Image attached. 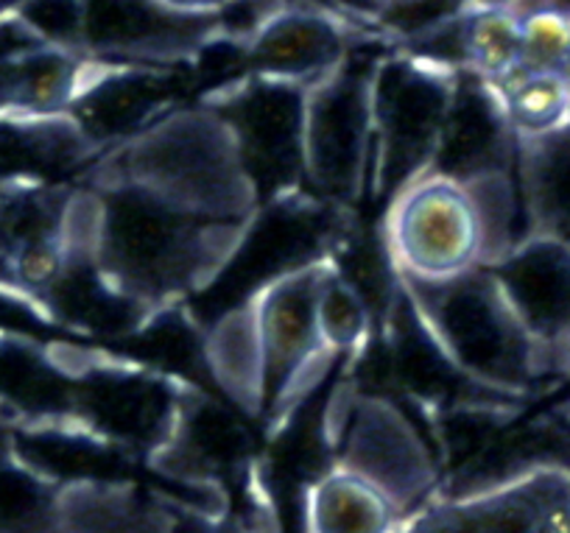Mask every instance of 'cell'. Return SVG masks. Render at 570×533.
<instances>
[{"label": "cell", "instance_id": "1", "mask_svg": "<svg viewBox=\"0 0 570 533\" xmlns=\"http://www.w3.org/2000/svg\"><path fill=\"white\" fill-rule=\"evenodd\" d=\"M261 210L233 131L196 98L92 159L73 229L85 266L146 327L229 272Z\"/></svg>", "mask_w": 570, "mask_h": 533}, {"label": "cell", "instance_id": "2", "mask_svg": "<svg viewBox=\"0 0 570 533\" xmlns=\"http://www.w3.org/2000/svg\"><path fill=\"white\" fill-rule=\"evenodd\" d=\"M331 255L261 279L202 335V361L218 392L268 438L292 425L336 361L316 322Z\"/></svg>", "mask_w": 570, "mask_h": 533}, {"label": "cell", "instance_id": "3", "mask_svg": "<svg viewBox=\"0 0 570 533\" xmlns=\"http://www.w3.org/2000/svg\"><path fill=\"white\" fill-rule=\"evenodd\" d=\"M397 283L453 369L490 397L518 403L553 375L551 361L490 268L436 285L400 277Z\"/></svg>", "mask_w": 570, "mask_h": 533}, {"label": "cell", "instance_id": "4", "mask_svg": "<svg viewBox=\"0 0 570 533\" xmlns=\"http://www.w3.org/2000/svg\"><path fill=\"white\" fill-rule=\"evenodd\" d=\"M381 244L389 266L409 283H448L492 266V240L470 179L428 168L386 201Z\"/></svg>", "mask_w": 570, "mask_h": 533}, {"label": "cell", "instance_id": "5", "mask_svg": "<svg viewBox=\"0 0 570 533\" xmlns=\"http://www.w3.org/2000/svg\"><path fill=\"white\" fill-rule=\"evenodd\" d=\"M392 46L386 34L370 37L305 92L303 185L316 201L347 210L370 196L372 79Z\"/></svg>", "mask_w": 570, "mask_h": 533}, {"label": "cell", "instance_id": "6", "mask_svg": "<svg viewBox=\"0 0 570 533\" xmlns=\"http://www.w3.org/2000/svg\"><path fill=\"white\" fill-rule=\"evenodd\" d=\"M462 70L392 46L372 79L370 196L386 199L431 168Z\"/></svg>", "mask_w": 570, "mask_h": 533}, {"label": "cell", "instance_id": "7", "mask_svg": "<svg viewBox=\"0 0 570 533\" xmlns=\"http://www.w3.org/2000/svg\"><path fill=\"white\" fill-rule=\"evenodd\" d=\"M333 399L325 416L331 464L375 483L397 505L403 522L442 492L440 461L397 399L361 388Z\"/></svg>", "mask_w": 570, "mask_h": 533}, {"label": "cell", "instance_id": "8", "mask_svg": "<svg viewBox=\"0 0 570 533\" xmlns=\"http://www.w3.org/2000/svg\"><path fill=\"white\" fill-rule=\"evenodd\" d=\"M305 87L285 81L240 76L199 98L210 103L233 131L263 207L305 194Z\"/></svg>", "mask_w": 570, "mask_h": 533}, {"label": "cell", "instance_id": "9", "mask_svg": "<svg viewBox=\"0 0 570 533\" xmlns=\"http://www.w3.org/2000/svg\"><path fill=\"white\" fill-rule=\"evenodd\" d=\"M397 533H570V466L542 464L487 486L440 492Z\"/></svg>", "mask_w": 570, "mask_h": 533}, {"label": "cell", "instance_id": "10", "mask_svg": "<svg viewBox=\"0 0 570 533\" xmlns=\"http://www.w3.org/2000/svg\"><path fill=\"white\" fill-rule=\"evenodd\" d=\"M383 34L366 20L342 14L320 0H283L244 40H238L244 76L314 87L342 68L370 37Z\"/></svg>", "mask_w": 570, "mask_h": 533}, {"label": "cell", "instance_id": "11", "mask_svg": "<svg viewBox=\"0 0 570 533\" xmlns=\"http://www.w3.org/2000/svg\"><path fill=\"white\" fill-rule=\"evenodd\" d=\"M222 31L155 0H85V53L115 65H190Z\"/></svg>", "mask_w": 570, "mask_h": 533}, {"label": "cell", "instance_id": "12", "mask_svg": "<svg viewBox=\"0 0 570 533\" xmlns=\"http://www.w3.org/2000/svg\"><path fill=\"white\" fill-rule=\"evenodd\" d=\"M490 272L548 355L553 375L570 372V249L525 235Z\"/></svg>", "mask_w": 570, "mask_h": 533}, {"label": "cell", "instance_id": "13", "mask_svg": "<svg viewBox=\"0 0 570 533\" xmlns=\"http://www.w3.org/2000/svg\"><path fill=\"white\" fill-rule=\"evenodd\" d=\"M514 162L518 137L503 115L495 87L462 70L431 168L459 179H473L498 170H514Z\"/></svg>", "mask_w": 570, "mask_h": 533}, {"label": "cell", "instance_id": "14", "mask_svg": "<svg viewBox=\"0 0 570 533\" xmlns=\"http://www.w3.org/2000/svg\"><path fill=\"white\" fill-rule=\"evenodd\" d=\"M98 154L70 115L0 118V190L73 185Z\"/></svg>", "mask_w": 570, "mask_h": 533}, {"label": "cell", "instance_id": "15", "mask_svg": "<svg viewBox=\"0 0 570 533\" xmlns=\"http://www.w3.org/2000/svg\"><path fill=\"white\" fill-rule=\"evenodd\" d=\"M101 65V59L46 42L0 59V118L70 115Z\"/></svg>", "mask_w": 570, "mask_h": 533}, {"label": "cell", "instance_id": "16", "mask_svg": "<svg viewBox=\"0 0 570 533\" xmlns=\"http://www.w3.org/2000/svg\"><path fill=\"white\" fill-rule=\"evenodd\" d=\"M62 533H179V511L171 500L142 492L126 477H92L62 483Z\"/></svg>", "mask_w": 570, "mask_h": 533}, {"label": "cell", "instance_id": "17", "mask_svg": "<svg viewBox=\"0 0 570 533\" xmlns=\"http://www.w3.org/2000/svg\"><path fill=\"white\" fill-rule=\"evenodd\" d=\"M514 174L525 235H540L570 249V124L551 135L518 140Z\"/></svg>", "mask_w": 570, "mask_h": 533}, {"label": "cell", "instance_id": "18", "mask_svg": "<svg viewBox=\"0 0 570 533\" xmlns=\"http://www.w3.org/2000/svg\"><path fill=\"white\" fill-rule=\"evenodd\" d=\"M403 514L366 477L331 464L303 492L305 533H397Z\"/></svg>", "mask_w": 570, "mask_h": 533}, {"label": "cell", "instance_id": "19", "mask_svg": "<svg viewBox=\"0 0 570 533\" xmlns=\"http://www.w3.org/2000/svg\"><path fill=\"white\" fill-rule=\"evenodd\" d=\"M492 87L518 140L551 135L570 124V81L562 70L518 68Z\"/></svg>", "mask_w": 570, "mask_h": 533}, {"label": "cell", "instance_id": "20", "mask_svg": "<svg viewBox=\"0 0 570 533\" xmlns=\"http://www.w3.org/2000/svg\"><path fill=\"white\" fill-rule=\"evenodd\" d=\"M62 483L48 481L12 453V431L0 436V533H62Z\"/></svg>", "mask_w": 570, "mask_h": 533}, {"label": "cell", "instance_id": "21", "mask_svg": "<svg viewBox=\"0 0 570 533\" xmlns=\"http://www.w3.org/2000/svg\"><path fill=\"white\" fill-rule=\"evenodd\" d=\"M316 322H320L322 340L336 358L364 355L375 344V335L381 329L375 302L353 279L344 277L333 260L325 279H322Z\"/></svg>", "mask_w": 570, "mask_h": 533}, {"label": "cell", "instance_id": "22", "mask_svg": "<svg viewBox=\"0 0 570 533\" xmlns=\"http://www.w3.org/2000/svg\"><path fill=\"white\" fill-rule=\"evenodd\" d=\"M518 68H523L520 9L470 7L462 18V70L495 85Z\"/></svg>", "mask_w": 570, "mask_h": 533}, {"label": "cell", "instance_id": "23", "mask_svg": "<svg viewBox=\"0 0 570 533\" xmlns=\"http://www.w3.org/2000/svg\"><path fill=\"white\" fill-rule=\"evenodd\" d=\"M523 68L562 70L570 53V12L557 3H531L520 9Z\"/></svg>", "mask_w": 570, "mask_h": 533}, {"label": "cell", "instance_id": "24", "mask_svg": "<svg viewBox=\"0 0 570 533\" xmlns=\"http://www.w3.org/2000/svg\"><path fill=\"white\" fill-rule=\"evenodd\" d=\"M12 12L40 42L85 53V0H20Z\"/></svg>", "mask_w": 570, "mask_h": 533}, {"label": "cell", "instance_id": "25", "mask_svg": "<svg viewBox=\"0 0 570 533\" xmlns=\"http://www.w3.org/2000/svg\"><path fill=\"white\" fill-rule=\"evenodd\" d=\"M163 9L183 18H199V20H218L224 12L238 3V0H155Z\"/></svg>", "mask_w": 570, "mask_h": 533}, {"label": "cell", "instance_id": "26", "mask_svg": "<svg viewBox=\"0 0 570 533\" xmlns=\"http://www.w3.org/2000/svg\"><path fill=\"white\" fill-rule=\"evenodd\" d=\"M338 3H344V7H347V14H353V18H361V20H370V23H375L377 0H338Z\"/></svg>", "mask_w": 570, "mask_h": 533}, {"label": "cell", "instance_id": "27", "mask_svg": "<svg viewBox=\"0 0 570 533\" xmlns=\"http://www.w3.org/2000/svg\"><path fill=\"white\" fill-rule=\"evenodd\" d=\"M473 7H498V9H523L529 0H473Z\"/></svg>", "mask_w": 570, "mask_h": 533}, {"label": "cell", "instance_id": "28", "mask_svg": "<svg viewBox=\"0 0 570 533\" xmlns=\"http://www.w3.org/2000/svg\"><path fill=\"white\" fill-rule=\"evenodd\" d=\"M397 3H405V0H377V12H381V9H386V7H397ZM377 18V14H375Z\"/></svg>", "mask_w": 570, "mask_h": 533}, {"label": "cell", "instance_id": "29", "mask_svg": "<svg viewBox=\"0 0 570 533\" xmlns=\"http://www.w3.org/2000/svg\"><path fill=\"white\" fill-rule=\"evenodd\" d=\"M562 76L570 81V53H568V59H564V65H562Z\"/></svg>", "mask_w": 570, "mask_h": 533}, {"label": "cell", "instance_id": "30", "mask_svg": "<svg viewBox=\"0 0 570 533\" xmlns=\"http://www.w3.org/2000/svg\"><path fill=\"white\" fill-rule=\"evenodd\" d=\"M531 3H542V0H529V7H531Z\"/></svg>", "mask_w": 570, "mask_h": 533}]
</instances>
